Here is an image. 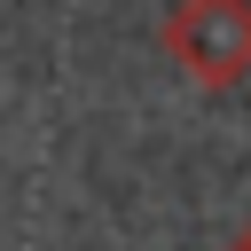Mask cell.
Segmentation results:
<instances>
[{"label": "cell", "mask_w": 251, "mask_h": 251, "mask_svg": "<svg viewBox=\"0 0 251 251\" xmlns=\"http://www.w3.org/2000/svg\"><path fill=\"white\" fill-rule=\"evenodd\" d=\"M227 251H251V227H243V235H235V243H227Z\"/></svg>", "instance_id": "2"}, {"label": "cell", "mask_w": 251, "mask_h": 251, "mask_svg": "<svg viewBox=\"0 0 251 251\" xmlns=\"http://www.w3.org/2000/svg\"><path fill=\"white\" fill-rule=\"evenodd\" d=\"M165 55L196 86L251 78V0H180L165 16Z\"/></svg>", "instance_id": "1"}]
</instances>
